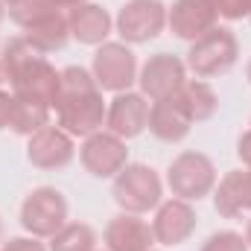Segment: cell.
<instances>
[{
    "instance_id": "6da1fadb",
    "label": "cell",
    "mask_w": 251,
    "mask_h": 251,
    "mask_svg": "<svg viewBox=\"0 0 251 251\" xmlns=\"http://www.w3.org/2000/svg\"><path fill=\"white\" fill-rule=\"evenodd\" d=\"M0 64H3V76H6L15 100L53 108L59 82H62V70H56L47 62V53H41L21 35V38H9L3 44Z\"/></svg>"
},
{
    "instance_id": "7a4b0ae2",
    "label": "cell",
    "mask_w": 251,
    "mask_h": 251,
    "mask_svg": "<svg viewBox=\"0 0 251 251\" xmlns=\"http://www.w3.org/2000/svg\"><path fill=\"white\" fill-rule=\"evenodd\" d=\"M56 117L59 126L70 137H91L97 131H102L105 126V100H102V88L97 85L94 73H88L85 67H64L62 82H59V94H56Z\"/></svg>"
},
{
    "instance_id": "3957f363",
    "label": "cell",
    "mask_w": 251,
    "mask_h": 251,
    "mask_svg": "<svg viewBox=\"0 0 251 251\" xmlns=\"http://www.w3.org/2000/svg\"><path fill=\"white\" fill-rule=\"evenodd\" d=\"M114 201L123 207L126 213H146L155 210L161 204L164 184L161 176L149 167V164H126L123 170L114 176V187H111Z\"/></svg>"
},
{
    "instance_id": "277c9868",
    "label": "cell",
    "mask_w": 251,
    "mask_h": 251,
    "mask_svg": "<svg viewBox=\"0 0 251 251\" xmlns=\"http://www.w3.org/2000/svg\"><path fill=\"white\" fill-rule=\"evenodd\" d=\"M237 56H240L237 35L225 26H213L207 35L190 44L187 67L199 79H213V76L228 73L237 64Z\"/></svg>"
},
{
    "instance_id": "5b68a950",
    "label": "cell",
    "mask_w": 251,
    "mask_h": 251,
    "mask_svg": "<svg viewBox=\"0 0 251 251\" xmlns=\"http://www.w3.org/2000/svg\"><path fill=\"white\" fill-rule=\"evenodd\" d=\"M167 184L176 199L199 201L216 187V167L201 152H181L167 170Z\"/></svg>"
},
{
    "instance_id": "8992f818",
    "label": "cell",
    "mask_w": 251,
    "mask_h": 251,
    "mask_svg": "<svg viewBox=\"0 0 251 251\" xmlns=\"http://www.w3.org/2000/svg\"><path fill=\"white\" fill-rule=\"evenodd\" d=\"M21 225L32 237H53L67 225V199L56 187H35L21 204Z\"/></svg>"
},
{
    "instance_id": "52a82bcc",
    "label": "cell",
    "mask_w": 251,
    "mask_h": 251,
    "mask_svg": "<svg viewBox=\"0 0 251 251\" xmlns=\"http://www.w3.org/2000/svg\"><path fill=\"white\" fill-rule=\"evenodd\" d=\"M91 73L102 91L123 94L131 88V82H137V59L123 41H105L94 53Z\"/></svg>"
},
{
    "instance_id": "ba28073f",
    "label": "cell",
    "mask_w": 251,
    "mask_h": 251,
    "mask_svg": "<svg viewBox=\"0 0 251 251\" xmlns=\"http://www.w3.org/2000/svg\"><path fill=\"white\" fill-rule=\"evenodd\" d=\"M114 26H117V35L123 38V44H146L164 32L167 6H164V0H128L120 9Z\"/></svg>"
},
{
    "instance_id": "9c48e42d",
    "label": "cell",
    "mask_w": 251,
    "mask_h": 251,
    "mask_svg": "<svg viewBox=\"0 0 251 251\" xmlns=\"http://www.w3.org/2000/svg\"><path fill=\"white\" fill-rule=\"evenodd\" d=\"M79 161L94 178H114L128 164L126 140L111 131H97L85 137V143L79 146Z\"/></svg>"
},
{
    "instance_id": "30bf717a",
    "label": "cell",
    "mask_w": 251,
    "mask_h": 251,
    "mask_svg": "<svg viewBox=\"0 0 251 251\" xmlns=\"http://www.w3.org/2000/svg\"><path fill=\"white\" fill-rule=\"evenodd\" d=\"M187 64L181 62L178 56L173 53H155L149 56V62L140 67V94L149 97L152 102L155 100H164V97H173L178 94V88L187 82Z\"/></svg>"
},
{
    "instance_id": "8fae6325",
    "label": "cell",
    "mask_w": 251,
    "mask_h": 251,
    "mask_svg": "<svg viewBox=\"0 0 251 251\" xmlns=\"http://www.w3.org/2000/svg\"><path fill=\"white\" fill-rule=\"evenodd\" d=\"M219 21L216 3L213 0H176L167 9V26L176 38L181 41H199L201 35H207Z\"/></svg>"
},
{
    "instance_id": "7c38bea8",
    "label": "cell",
    "mask_w": 251,
    "mask_h": 251,
    "mask_svg": "<svg viewBox=\"0 0 251 251\" xmlns=\"http://www.w3.org/2000/svg\"><path fill=\"white\" fill-rule=\"evenodd\" d=\"M73 155H76L73 137L62 126H44L26 143V158L38 170H62L73 161Z\"/></svg>"
},
{
    "instance_id": "4fadbf2b",
    "label": "cell",
    "mask_w": 251,
    "mask_h": 251,
    "mask_svg": "<svg viewBox=\"0 0 251 251\" xmlns=\"http://www.w3.org/2000/svg\"><path fill=\"white\" fill-rule=\"evenodd\" d=\"M149 123V102L143 94H134V91H123L117 94L111 102H108V111H105V131L117 134V137H137Z\"/></svg>"
},
{
    "instance_id": "5bb4252c",
    "label": "cell",
    "mask_w": 251,
    "mask_h": 251,
    "mask_svg": "<svg viewBox=\"0 0 251 251\" xmlns=\"http://www.w3.org/2000/svg\"><path fill=\"white\" fill-rule=\"evenodd\" d=\"M152 231H155V240L161 246H181L196 231V210L184 199H170V201L158 204V213L152 219Z\"/></svg>"
},
{
    "instance_id": "9a60e30c",
    "label": "cell",
    "mask_w": 251,
    "mask_h": 251,
    "mask_svg": "<svg viewBox=\"0 0 251 251\" xmlns=\"http://www.w3.org/2000/svg\"><path fill=\"white\" fill-rule=\"evenodd\" d=\"M190 126H193V120H190L184 102L178 100V94L164 97V100H155V102L149 105V123H146V128H149L158 140H164V143H178V140H184L190 134Z\"/></svg>"
},
{
    "instance_id": "2e32d148",
    "label": "cell",
    "mask_w": 251,
    "mask_h": 251,
    "mask_svg": "<svg viewBox=\"0 0 251 251\" xmlns=\"http://www.w3.org/2000/svg\"><path fill=\"white\" fill-rule=\"evenodd\" d=\"M105 249L108 251H149L158 240L149 222H143L137 213H120L105 225Z\"/></svg>"
},
{
    "instance_id": "e0dca14e",
    "label": "cell",
    "mask_w": 251,
    "mask_h": 251,
    "mask_svg": "<svg viewBox=\"0 0 251 251\" xmlns=\"http://www.w3.org/2000/svg\"><path fill=\"white\" fill-rule=\"evenodd\" d=\"M67 26H70V38H76L79 44H88V47H100L105 44V38L111 35V15L97 6V3H82L76 9L67 12Z\"/></svg>"
},
{
    "instance_id": "ac0fdd59",
    "label": "cell",
    "mask_w": 251,
    "mask_h": 251,
    "mask_svg": "<svg viewBox=\"0 0 251 251\" xmlns=\"http://www.w3.org/2000/svg\"><path fill=\"white\" fill-rule=\"evenodd\" d=\"M213 207L219 210V216L225 219H237L243 216V210H251V176L246 170H231L219 187L213 193Z\"/></svg>"
},
{
    "instance_id": "d6986e66",
    "label": "cell",
    "mask_w": 251,
    "mask_h": 251,
    "mask_svg": "<svg viewBox=\"0 0 251 251\" xmlns=\"http://www.w3.org/2000/svg\"><path fill=\"white\" fill-rule=\"evenodd\" d=\"M24 38H26L32 47H38L41 53H56V50H62L64 44H67V38H70L67 15H64V12H50V15H44L41 21H35V24H29V26L24 29Z\"/></svg>"
},
{
    "instance_id": "ffe728a7",
    "label": "cell",
    "mask_w": 251,
    "mask_h": 251,
    "mask_svg": "<svg viewBox=\"0 0 251 251\" xmlns=\"http://www.w3.org/2000/svg\"><path fill=\"white\" fill-rule=\"evenodd\" d=\"M178 100L184 102V108H187L193 123L210 120L216 114V108H219V97H216V91L204 79H187L178 88Z\"/></svg>"
},
{
    "instance_id": "44dd1931",
    "label": "cell",
    "mask_w": 251,
    "mask_h": 251,
    "mask_svg": "<svg viewBox=\"0 0 251 251\" xmlns=\"http://www.w3.org/2000/svg\"><path fill=\"white\" fill-rule=\"evenodd\" d=\"M44 126H50V108L47 105H35V102H24V100H15L12 105V120L9 128L21 137H32L35 131H41Z\"/></svg>"
},
{
    "instance_id": "7402d4cb",
    "label": "cell",
    "mask_w": 251,
    "mask_h": 251,
    "mask_svg": "<svg viewBox=\"0 0 251 251\" xmlns=\"http://www.w3.org/2000/svg\"><path fill=\"white\" fill-rule=\"evenodd\" d=\"M97 231L85 222H67L62 231L50 237V251H94Z\"/></svg>"
},
{
    "instance_id": "603a6c76",
    "label": "cell",
    "mask_w": 251,
    "mask_h": 251,
    "mask_svg": "<svg viewBox=\"0 0 251 251\" xmlns=\"http://www.w3.org/2000/svg\"><path fill=\"white\" fill-rule=\"evenodd\" d=\"M50 12H62L53 0H12L9 6H6V15L21 26V29H26L29 24H35V21H41L44 15H50Z\"/></svg>"
},
{
    "instance_id": "cb8c5ba5",
    "label": "cell",
    "mask_w": 251,
    "mask_h": 251,
    "mask_svg": "<svg viewBox=\"0 0 251 251\" xmlns=\"http://www.w3.org/2000/svg\"><path fill=\"white\" fill-rule=\"evenodd\" d=\"M201 251H251V249L243 234H237V231H216V234H210L204 240Z\"/></svg>"
},
{
    "instance_id": "d4e9b609",
    "label": "cell",
    "mask_w": 251,
    "mask_h": 251,
    "mask_svg": "<svg viewBox=\"0 0 251 251\" xmlns=\"http://www.w3.org/2000/svg\"><path fill=\"white\" fill-rule=\"evenodd\" d=\"M219 18L225 21H246L251 18V0H213Z\"/></svg>"
},
{
    "instance_id": "484cf974",
    "label": "cell",
    "mask_w": 251,
    "mask_h": 251,
    "mask_svg": "<svg viewBox=\"0 0 251 251\" xmlns=\"http://www.w3.org/2000/svg\"><path fill=\"white\" fill-rule=\"evenodd\" d=\"M0 251H47V249L38 243V237H15V240H9Z\"/></svg>"
},
{
    "instance_id": "4316f807",
    "label": "cell",
    "mask_w": 251,
    "mask_h": 251,
    "mask_svg": "<svg viewBox=\"0 0 251 251\" xmlns=\"http://www.w3.org/2000/svg\"><path fill=\"white\" fill-rule=\"evenodd\" d=\"M12 105H15V97L9 91H0V128H9L12 120Z\"/></svg>"
},
{
    "instance_id": "83f0119b",
    "label": "cell",
    "mask_w": 251,
    "mask_h": 251,
    "mask_svg": "<svg viewBox=\"0 0 251 251\" xmlns=\"http://www.w3.org/2000/svg\"><path fill=\"white\" fill-rule=\"evenodd\" d=\"M237 155H240V161H243V164L251 170V123H249V128L243 131L240 143H237Z\"/></svg>"
},
{
    "instance_id": "f1b7e54d",
    "label": "cell",
    "mask_w": 251,
    "mask_h": 251,
    "mask_svg": "<svg viewBox=\"0 0 251 251\" xmlns=\"http://www.w3.org/2000/svg\"><path fill=\"white\" fill-rule=\"evenodd\" d=\"M53 3H56L59 9H67V12H70V9H76V6H82V3H88V0H53Z\"/></svg>"
},
{
    "instance_id": "f546056e",
    "label": "cell",
    "mask_w": 251,
    "mask_h": 251,
    "mask_svg": "<svg viewBox=\"0 0 251 251\" xmlns=\"http://www.w3.org/2000/svg\"><path fill=\"white\" fill-rule=\"evenodd\" d=\"M246 243H249V249H251V219H249V225H246Z\"/></svg>"
},
{
    "instance_id": "4dcf8cb0",
    "label": "cell",
    "mask_w": 251,
    "mask_h": 251,
    "mask_svg": "<svg viewBox=\"0 0 251 251\" xmlns=\"http://www.w3.org/2000/svg\"><path fill=\"white\" fill-rule=\"evenodd\" d=\"M3 15H6V6H3V3H0V21H3Z\"/></svg>"
},
{
    "instance_id": "1f68e13d",
    "label": "cell",
    "mask_w": 251,
    "mask_h": 251,
    "mask_svg": "<svg viewBox=\"0 0 251 251\" xmlns=\"http://www.w3.org/2000/svg\"><path fill=\"white\" fill-rule=\"evenodd\" d=\"M246 76H249V82H251V62H249V67H246Z\"/></svg>"
},
{
    "instance_id": "d6a6232c",
    "label": "cell",
    "mask_w": 251,
    "mask_h": 251,
    "mask_svg": "<svg viewBox=\"0 0 251 251\" xmlns=\"http://www.w3.org/2000/svg\"><path fill=\"white\" fill-rule=\"evenodd\" d=\"M0 82H6V76H3V64H0Z\"/></svg>"
},
{
    "instance_id": "836d02e7",
    "label": "cell",
    "mask_w": 251,
    "mask_h": 251,
    "mask_svg": "<svg viewBox=\"0 0 251 251\" xmlns=\"http://www.w3.org/2000/svg\"><path fill=\"white\" fill-rule=\"evenodd\" d=\"M0 3H3V6H9V3H12V0H0Z\"/></svg>"
},
{
    "instance_id": "e575fe53",
    "label": "cell",
    "mask_w": 251,
    "mask_h": 251,
    "mask_svg": "<svg viewBox=\"0 0 251 251\" xmlns=\"http://www.w3.org/2000/svg\"><path fill=\"white\" fill-rule=\"evenodd\" d=\"M94 251H100V249H94Z\"/></svg>"
},
{
    "instance_id": "d590c367",
    "label": "cell",
    "mask_w": 251,
    "mask_h": 251,
    "mask_svg": "<svg viewBox=\"0 0 251 251\" xmlns=\"http://www.w3.org/2000/svg\"><path fill=\"white\" fill-rule=\"evenodd\" d=\"M249 176H251V170H249Z\"/></svg>"
},
{
    "instance_id": "8d00e7d4",
    "label": "cell",
    "mask_w": 251,
    "mask_h": 251,
    "mask_svg": "<svg viewBox=\"0 0 251 251\" xmlns=\"http://www.w3.org/2000/svg\"><path fill=\"white\" fill-rule=\"evenodd\" d=\"M149 251H155V249H149Z\"/></svg>"
}]
</instances>
